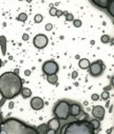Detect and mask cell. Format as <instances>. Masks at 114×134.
Wrapping results in <instances>:
<instances>
[{"label":"cell","instance_id":"6da1fadb","mask_svg":"<svg viewBox=\"0 0 114 134\" xmlns=\"http://www.w3.org/2000/svg\"><path fill=\"white\" fill-rule=\"evenodd\" d=\"M23 80L15 72H4L0 75V94L3 99H13L20 94Z\"/></svg>","mask_w":114,"mask_h":134},{"label":"cell","instance_id":"7a4b0ae2","mask_svg":"<svg viewBox=\"0 0 114 134\" xmlns=\"http://www.w3.org/2000/svg\"><path fill=\"white\" fill-rule=\"evenodd\" d=\"M1 133L6 134H37V130L17 118H7L0 126Z\"/></svg>","mask_w":114,"mask_h":134},{"label":"cell","instance_id":"3957f363","mask_svg":"<svg viewBox=\"0 0 114 134\" xmlns=\"http://www.w3.org/2000/svg\"><path fill=\"white\" fill-rule=\"evenodd\" d=\"M95 130L88 118L69 122L59 131L60 134H93Z\"/></svg>","mask_w":114,"mask_h":134},{"label":"cell","instance_id":"277c9868","mask_svg":"<svg viewBox=\"0 0 114 134\" xmlns=\"http://www.w3.org/2000/svg\"><path fill=\"white\" fill-rule=\"evenodd\" d=\"M70 104L66 100H59L55 107L53 108V113L55 115V117L61 120H66L69 118L70 116Z\"/></svg>","mask_w":114,"mask_h":134},{"label":"cell","instance_id":"5b68a950","mask_svg":"<svg viewBox=\"0 0 114 134\" xmlns=\"http://www.w3.org/2000/svg\"><path fill=\"white\" fill-rule=\"evenodd\" d=\"M89 73L93 76V77H98L103 73V69H105V65L101 60H96L92 64H90L89 66Z\"/></svg>","mask_w":114,"mask_h":134},{"label":"cell","instance_id":"8992f818","mask_svg":"<svg viewBox=\"0 0 114 134\" xmlns=\"http://www.w3.org/2000/svg\"><path fill=\"white\" fill-rule=\"evenodd\" d=\"M58 70H59V67L57 65V62L54 60H48L42 65V71H43V73L47 75L57 74Z\"/></svg>","mask_w":114,"mask_h":134},{"label":"cell","instance_id":"52a82bcc","mask_svg":"<svg viewBox=\"0 0 114 134\" xmlns=\"http://www.w3.org/2000/svg\"><path fill=\"white\" fill-rule=\"evenodd\" d=\"M48 37L46 36V35H43V34H38L36 35V36L34 37L33 39V43H34V46L36 47L37 49H43V48H46L47 47V44H48Z\"/></svg>","mask_w":114,"mask_h":134},{"label":"cell","instance_id":"ba28073f","mask_svg":"<svg viewBox=\"0 0 114 134\" xmlns=\"http://www.w3.org/2000/svg\"><path fill=\"white\" fill-rule=\"evenodd\" d=\"M105 114H106V110H105V108L102 106H95V107H93L92 115H93L94 118L98 119V120H101L105 117Z\"/></svg>","mask_w":114,"mask_h":134},{"label":"cell","instance_id":"9c48e42d","mask_svg":"<svg viewBox=\"0 0 114 134\" xmlns=\"http://www.w3.org/2000/svg\"><path fill=\"white\" fill-rule=\"evenodd\" d=\"M31 108L35 111H38V110H41L43 107H45V101H43L42 98L40 97H33L31 99Z\"/></svg>","mask_w":114,"mask_h":134},{"label":"cell","instance_id":"30bf717a","mask_svg":"<svg viewBox=\"0 0 114 134\" xmlns=\"http://www.w3.org/2000/svg\"><path fill=\"white\" fill-rule=\"evenodd\" d=\"M70 115L73 116V117H77L79 114L82 113L81 111V106L77 102H73V104H70Z\"/></svg>","mask_w":114,"mask_h":134},{"label":"cell","instance_id":"8fae6325","mask_svg":"<svg viewBox=\"0 0 114 134\" xmlns=\"http://www.w3.org/2000/svg\"><path fill=\"white\" fill-rule=\"evenodd\" d=\"M47 125H48V129L57 132L60 129V119H58L57 117H54V118L50 119Z\"/></svg>","mask_w":114,"mask_h":134},{"label":"cell","instance_id":"7c38bea8","mask_svg":"<svg viewBox=\"0 0 114 134\" xmlns=\"http://www.w3.org/2000/svg\"><path fill=\"white\" fill-rule=\"evenodd\" d=\"M91 1H92L93 4H95L97 7L101 8V10H107L108 5L112 1H114V0H91Z\"/></svg>","mask_w":114,"mask_h":134},{"label":"cell","instance_id":"4fadbf2b","mask_svg":"<svg viewBox=\"0 0 114 134\" xmlns=\"http://www.w3.org/2000/svg\"><path fill=\"white\" fill-rule=\"evenodd\" d=\"M78 66H79V68L81 70H87L90 66V61L87 58H82V59L79 60V62H78Z\"/></svg>","mask_w":114,"mask_h":134},{"label":"cell","instance_id":"5bb4252c","mask_svg":"<svg viewBox=\"0 0 114 134\" xmlns=\"http://www.w3.org/2000/svg\"><path fill=\"white\" fill-rule=\"evenodd\" d=\"M0 47H1V52L2 54H6V38L5 36H0Z\"/></svg>","mask_w":114,"mask_h":134},{"label":"cell","instance_id":"9a60e30c","mask_svg":"<svg viewBox=\"0 0 114 134\" xmlns=\"http://www.w3.org/2000/svg\"><path fill=\"white\" fill-rule=\"evenodd\" d=\"M20 94H21V96H22L23 98H29V97L32 95V91L30 90L29 88H23V87H22L21 91H20Z\"/></svg>","mask_w":114,"mask_h":134},{"label":"cell","instance_id":"2e32d148","mask_svg":"<svg viewBox=\"0 0 114 134\" xmlns=\"http://www.w3.org/2000/svg\"><path fill=\"white\" fill-rule=\"evenodd\" d=\"M47 80H48V83H50L51 85H55L58 81V77H57L56 74H51V75L47 76Z\"/></svg>","mask_w":114,"mask_h":134},{"label":"cell","instance_id":"e0dca14e","mask_svg":"<svg viewBox=\"0 0 114 134\" xmlns=\"http://www.w3.org/2000/svg\"><path fill=\"white\" fill-rule=\"evenodd\" d=\"M36 130H37V133H38V134H47L48 125H47V123H41Z\"/></svg>","mask_w":114,"mask_h":134},{"label":"cell","instance_id":"ac0fdd59","mask_svg":"<svg viewBox=\"0 0 114 134\" xmlns=\"http://www.w3.org/2000/svg\"><path fill=\"white\" fill-rule=\"evenodd\" d=\"M90 121V123L92 125V127H93V129L96 131V130H99V128H100V122H99V120L98 119H91V120H89Z\"/></svg>","mask_w":114,"mask_h":134},{"label":"cell","instance_id":"d6986e66","mask_svg":"<svg viewBox=\"0 0 114 134\" xmlns=\"http://www.w3.org/2000/svg\"><path fill=\"white\" fill-rule=\"evenodd\" d=\"M107 11H108V13H109V15H110L111 17H114V1H112V2L108 5Z\"/></svg>","mask_w":114,"mask_h":134},{"label":"cell","instance_id":"ffe728a7","mask_svg":"<svg viewBox=\"0 0 114 134\" xmlns=\"http://www.w3.org/2000/svg\"><path fill=\"white\" fill-rule=\"evenodd\" d=\"M27 19H28V15L25 14V13H20V14L18 15V17H17V20L22 21V22L27 21Z\"/></svg>","mask_w":114,"mask_h":134},{"label":"cell","instance_id":"44dd1931","mask_svg":"<svg viewBox=\"0 0 114 134\" xmlns=\"http://www.w3.org/2000/svg\"><path fill=\"white\" fill-rule=\"evenodd\" d=\"M34 20H35V22H36V23H40V22L43 20V17H42V15L37 14V15H35Z\"/></svg>","mask_w":114,"mask_h":134},{"label":"cell","instance_id":"7402d4cb","mask_svg":"<svg viewBox=\"0 0 114 134\" xmlns=\"http://www.w3.org/2000/svg\"><path fill=\"white\" fill-rule=\"evenodd\" d=\"M100 40H101V42H102V43H108V42H109V40H110V38H109L108 35H102L101 38H100Z\"/></svg>","mask_w":114,"mask_h":134},{"label":"cell","instance_id":"603a6c76","mask_svg":"<svg viewBox=\"0 0 114 134\" xmlns=\"http://www.w3.org/2000/svg\"><path fill=\"white\" fill-rule=\"evenodd\" d=\"M73 23H74V26L75 28H79V26H81V21L79 19H75L73 20Z\"/></svg>","mask_w":114,"mask_h":134},{"label":"cell","instance_id":"cb8c5ba5","mask_svg":"<svg viewBox=\"0 0 114 134\" xmlns=\"http://www.w3.org/2000/svg\"><path fill=\"white\" fill-rule=\"evenodd\" d=\"M109 97H110V94L108 93V92H103L102 94H101V98L103 100H107V99H109Z\"/></svg>","mask_w":114,"mask_h":134},{"label":"cell","instance_id":"d4e9b609","mask_svg":"<svg viewBox=\"0 0 114 134\" xmlns=\"http://www.w3.org/2000/svg\"><path fill=\"white\" fill-rule=\"evenodd\" d=\"M56 13H57V8H56V7H51L50 15H51V16H56Z\"/></svg>","mask_w":114,"mask_h":134},{"label":"cell","instance_id":"484cf974","mask_svg":"<svg viewBox=\"0 0 114 134\" xmlns=\"http://www.w3.org/2000/svg\"><path fill=\"white\" fill-rule=\"evenodd\" d=\"M66 19H67V21H73L74 20V17H73L72 14H67L66 15Z\"/></svg>","mask_w":114,"mask_h":134},{"label":"cell","instance_id":"4316f807","mask_svg":"<svg viewBox=\"0 0 114 134\" xmlns=\"http://www.w3.org/2000/svg\"><path fill=\"white\" fill-rule=\"evenodd\" d=\"M52 29H53V24H52V23H48L46 25V31H51Z\"/></svg>","mask_w":114,"mask_h":134},{"label":"cell","instance_id":"83f0119b","mask_svg":"<svg viewBox=\"0 0 114 134\" xmlns=\"http://www.w3.org/2000/svg\"><path fill=\"white\" fill-rule=\"evenodd\" d=\"M91 98L93 100H98V98H99V96L97 95V94H92V96H91Z\"/></svg>","mask_w":114,"mask_h":134},{"label":"cell","instance_id":"f1b7e54d","mask_svg":"<svg viewBox=\"0 0 114 134\" xmlns=\"http://www.w3.org/2000/svg\"><path fill=\"white\" fill-rule=\"evenodd\" d=\"M29 35L28 34H23V36H22V40H24V41H27V40H29Z\"/></svg>","mask_w":114,"mask_h":134},{"label":"cell","instance_id":"f546056e","mask_svg":"<svg viewBox=\"0 0 114 134\" xmlns=\"http://www.w3.org/2000/svg\"><path fill=\"white\" fill-rule=\"evenodd\" d=\"M2 122H3V117H2V114H1V112H0V126L2 125Z\"/></svg>","mask_w":114,"mask_h":134},{"label":"cell","instance_id":"4dcf8cb0","mask_svg":"<svg viewBox=\"0 0 114 134\" xmlns=\"http://www.w3.org/2000/svg\"><path fill=\"white\" fill-rule=\"evenodd\" d=\"M61 15H63V12H61V11H59V10H57V13H56V16H57V17H60Z\"/></svg>","mask_w":114,"mask_h":134},{"label":"cell","instance_id":"1f68e13d","mask_svg":"<svg viewBox=\"0 0 114 134\" xmlns=\"http://www.w3.org/2000/svg\"><path fill=\"white\" fill-rule=\"evenodd\" d=\"M77 75H78V74H77V72H76V71H74V72L72 73V78H76V77H77Z\"/></svg>","mask_w":114,"mask_h":134},{"label":"cell","instance_id":"d6a6232c","mask_svg":"<svg viewBox=\"0 0 114 134\" xmlns=\"http://www.w3.org/2000/svg\"><path fill=\"white\" fill-rule=\"evenodd\" d=\"M24 74H25V75H27V76H29V75L31 74V71H29V70H27V71H25V72H24Z\"/></svg>","mask_w":114,"mask_h":134},{"label":"cell","instance_id":"836d02e7","mask_svg":"<svg viewBox=\"0 0 114 134\" xmlns=\"http://www.w3.org/2000/svg\"><path fill=\"white\" fill-rule=\"evenodd\" d=\"M13 107H14V104H13V102H10V106H8V108H10V109H12Z\"/></svg>","mask_w":114,"mask_h":134},{"label":"cell","instance_id":"e575fe53","mask_svg":"<svg viewBox=\"0 0 114 134\" xmlns=\"http://www.w3.org/2000/svg\"><path fill=\"white\" fill-rule=\"evenodd\" d=\"M1 67H2V60L0 59V68H1Z\"/></svg>","mask_w":114,"mask_h":134},{"label":"cell","instance_id":"d590c367","mask_svg":"<svg viewBox=\"0 0 114 134\" xmlns=\"http://www.w3.org/2000/svg\"><path fill=\"white\" fill-rule=\"evenodd\" d=\"M112 110H113V106L110 107V112H112Z\"/></svg>","mask_w":114,"mask_h":134},{"label":"cell","instance_id":"8d00e7d4","mask_svg":"<svg viewBox=\"0 0 114 134\" xmlns=\"http://www.w3.org/2000/svg\"><path fill=\"white\" fill-rule=\"evenodd\" d=\"M27 2H32V0H27Z\"/></svg>","mask_w":114,"mask_h":134},{"label":"cell","instance_id":"74e56055","mask_svg":"<svg viewBox=\"0 0 114 134\" xmlns=\"http://www.w3.org/2000/svg\"><path fill=\"white\" fill-rule=\"evenodd\" d=\"M19 1H22V0H19Z\"/></svg>","mask_w":114,"mask_h":134}]
</instances>
